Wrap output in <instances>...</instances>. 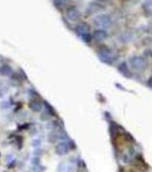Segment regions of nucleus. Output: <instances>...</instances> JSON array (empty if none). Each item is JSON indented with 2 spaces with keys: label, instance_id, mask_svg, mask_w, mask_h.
<instances>
[{
  "label": "nucleus",
  "instance_id": "10",
  "mask_svg": "<svg viewBox=\"0 0 152 172\" xmlns=\"http://www.w3.org/2000/svg\"><path fill=\"white\" fill-rule=\"evenodd\" d=\"M39 144H40V141H39V140H37V139H35V140L32 141V146L37 147V146H38Z\"/></svg>",
  "mask_w": 152,
  "mask_h": 172
},
{
  "label": "nucleus",
  "instance_id": "4",
  "mask_svg": "<svg viewBox=\"0 0 152 172\" xmlns=\"http://www.w3.org/2000/svg\"><path fill=\"white\" fill-rule=\"evenodd\" d=\"M12 68L8 65H3L2 67H0V75L3 76H8L12 74Z\"/></svg>",
  "mask_w": 152,
  "mask_h": 172
},
{
  "label": "nucleus",
  "instance_id": "1",
  "mask_svg": "<svg viewBox=\"0 0 152 172\" xmlns=\"http://www.w3.org/2000/svg\"><path fill=\"white\" fill-rule=\"evenodd\" d=\"M130 65L131 67L134 69H140L144 65V59L141 57H133L130 60Z\"/></svg>",
  "mask_w": 152,
  "mask_h": 172
},
{
  "label": "nucleus",
  "instance_id": "6",
  "mask_svg": "<svg viewBox=\"0 0 152 172\" xmlns=\"http://www.w3.org/2000/svg\"><path fill=\"white\" fill-rule=\"evenodd\" d=\"M106 18V16H100L98 18H97V24L100 26H108L110 23V20L108 17L106 20H104Z\"/></svg>",
  "mask_w": 152,
  "mask_h": 172
},
{
  "label": "nucleus",
  "instance_id": "5",
  "mask_svg": "<svg viewBox=\"0 0 152 172\" xmlns=\"http://www.w3.org/2000/svg\"><path fill=\"white\" fill-rule=\"evenodd\" d=\"M30 108L33 111H35V112H38V111H40L42 109V104H41L40 101H38L37 100H34V101H32L30 103Z\"/></svg>",
  "mask_w": 152,
  "mask_h": 172
},
{
  "label": "nucleus",
  "instance_id": "8",
  "mask_svg": "<svg viewBox=\"0 0 152 172\" xmlns=\"http://www.w3.org/2000/svg\"><path fill=\"white\" fill-rule=\"evenodd\" d=\"M118 70L120 71L123 75H128L129 74V68H128V65L125 64V63H122L120 65H119Z\"/></svg>",
  "mask_w": 152,
  "mask_h": 172
},
{
  "label": "nucleus",
  "instance_id": "11",
  "mask_svg": "<svg viewBox=\"0 0 152 172\" xmlns=\"http://www.w3.org/2000/svg\"><path fill=\"white\" fill-rule=\"evenodd\" d=\"M31 162H32V164H33V165H35V166H37V165L38 164V162H39V161H38V159L37 157H35V158L32 159Z\"/></svg>",
  "mask_w": 152,
  "mask_h": 172
},
{
  "label": "nucleus",
  "instance_id": "13",
  "mask_svg": "<svg viewBox=\"0 0 152 172\" xmlns=\"http://www.w3.org/2000/svg\"><path fill=\"white\" fill-rule=\"evenodd\" d=\"M148 85L150 88H152V78H149V80L148 81Z\"/></svg>",
  "mask_w": 152,
  "mask_h": 172
},
{
  "label": "nucleus",
  "instance_id": "2",
  "mask_svg": "<svg viewBox=\"0 0 152 172\" xmlns=\"http://www.w3.org/2000/svg\"><path fill=\"white\" fill-rule=\"evenodd\" d=\"M68 151H69V146L68 144L64 142L59 143L56 146V153L58 155H64L65 153H67Z\"/></svg>",
  "mask_w": 152,
  "mask_h": 172
},
{
  "label": "nucleus",
  "instance_id": "3",
  "mask_svg": "<svg viewBox=\"0 0 152 172\" xmlns=\"http://www.w3.org/2000/svg\"><path fill=\"white\" fill-rule=\"evenodd\" d=\"M93 38L96 39L97 41H102L106 38H107V32L103 30L96 31L93 33Z\"/></svg>",
  "mask_w": 152,
  "mask_h": 172
},
{
  "label": "nucleus",
  "instance_id": "12",
  "mask_svg": "<svg viewBox=\"0 0 152 172\" xmlns=\"http://www.w3.org/2000/svg\"><path fill=\"white\" fill-rule=\"evenodd\" d=\"M5 106L6 107V109H8V108H9V103H8L7 101H4V102H2V104H1V108L5 109Z\"/></svg>",
  "mask_w": 152,
  "mask_h": 172
},
{
  "label": "nucleus",
  "instance_id": "7",
  "mask_svg": "<svg viewBox=\"0 0 152 172\" xmlns=\"http://www.w3.org/2000/svg\"><path fill=\"white\" fill-rule=\"evenodd\" d=\"M87 31H88V26H85V25H80L77 27V32L79 35H81L82 37L87 35Z\"/></svg>",
  "mask_w": 152,
  "mask_h": 172
},
{
  "label": "nucleus",
  "instance_id": "9",
  "mask_svg": "<svg viewBox=\"0 0 152 172\" xmlns=\"http://www.w3.org/2000/svg\"><path fill=\"white\" fill-rule=\"evenodd\" d=\"M67 15L71 20H76L79 17V13L76 9H70L67 12Z\"/></svg>",
  "mask_w": 152,
  "mask_h": 172
}]
</instances>
